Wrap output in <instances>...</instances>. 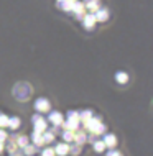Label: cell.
Listing matches in <instances>:
<instances>
[{
    "label": "cell",
    "instance_id": "6da1fadb",
    "mask_svg": "<svg viewBox=\"0 0 153 156\" xmlns=\"http://www.w3.org/2000/svg\"><path fill=\"white\" fill-rule=\"evenodd\" d=\"M82 125L87 132L96 133V135H99V136L105 133V125L100 122V119H96V117H91V119H87L86 122H82Z\"/></svg>",
    "mask_w": 153,
    "mask_h": 156
},
{
    "label": "cell",
    "instance_id": "7a4b0ae2",
    "mask_svg": "<svg viewBox=\"0 0 153 156\" xmlns=\"http://www.w3.org/2000/svg\"><path fill=\"white\" fill-rule=\"evenodd\" d=\"M31 92H33L31 87H30L27 82H18L13 87V95H15L16 100H27V99H30Z\"/></svg>",
    "mask_w": 153,
    "mask_h": 156
},
{
    "label": "cell",
    "instance_id": "3957f363",
    "mask_svg": "<svg viewBox=\"0 0 153 156\" xmlns=\"http://www.w3.org/2000/svg\"><path fill=\"white\" fill-rule=\"evenodd\" d=\"M31 122H33V126H35V132L43 133L45 130H46V120L40 115V113L33 115V117H31Z\"/></svg>",
    "mask_w": 153,
    "mask_h": 156
},
{
    "label": "cell",
    "instance_id": "277c9868",
    "mask_svg": "<svg viewBox=\"0 0 153 156\" xmlns=\"http://www.w3.org/2000/svg\"><path fill=\"white\" fill-rule=\"evenodd\" d=\"M49 108H51V104H49L48 99H45V97H38V99L35 100V110H36L38 113L48 112Z\"/></svg>",
    "mask_w": 153,
    "mask_h": 156
},
{
    "label": "cell",
    "instance_id": "5b68a950",
    "mask_svg": "<svg viewBox=\"0 0 153 156\" xmlns=\"http://www.w3.org/2000/svg\"><path fill=\"white\" fill-rule=\"evenodd\" d=\"M61 125H63V128H64V130H71V132H76V130L79 128L81 122H79L78 119H67V120H63V122H61Z\"/></svg>",
    "mask_w": 153,
    "mask_h": 156
},
{
    "label": "cell",
    "instance_id": "8992f818",
    "mask_svg": "<svg viewBox=\"0 0 153 156\" xmlns=\"http://www.w3.org/2000/svg\"><path fill=\"white\" fill-rule=\"evenodd\" d=\"M102 141H104V145H105V148H115L117 146V138H115V135H112V133H104V138H102Z\"/></svg>",
    "mask_w": 153,
    "mask_h": 156
},
{
    "label": "cell",
    "instance_id": "52a82bcc",
    "mask_svg": "<svg viewBox=\"0 0 153 156\" xmlns=\"http://www.w3.org/2000/svg\"><path fill=\"white\" fill-rule=\"evenodd\" d=\"M82 23H84V27H86V30H92V28L96 27V16H94V13H84V16L82 18Z\"/></svg>",
    "mask_w": 153,
    "mask_h": 156
},
{
    "label": "cell",
    "instance_id": "ba28073f",
    "mask_svg": "<svg viewBox=\"0 0 153 156\" xmlns=\"http://www.w3.org/2000/svg\"><path fill=\"white\" fill-rule=\"evenodd\" d=\"M54 154H58V156H66L67 153H69V145H67L66 141H63V143H58L56 146H54Z\"/></svg>",
    "mask_w": 153,
    "mask_h": 156
},
{
    "label": "cell",
    "instance_id": "9c48e42d",
    "mask_svg": "<svg viewBox=\"0 0 153 156\" xmlns=\"http://www.w3.org/2000/svg\"><path fill=\"white\" fill-rule=\"evenodd\" d=\"M84 10H86V8H84V3H81V2H76L74 0V3H73V8H71V12H73V13L76 15V18H82L84 16Z\"/></svg>",
    "mask_w": 153,
    "mask_h": 156
},
{
    "label": "cell",
    "instance_id": "30bf717a",
    "mask_svg": "<svg viewBox=\"0 0 153 156\" xmlns=\"http://www.w3.org/2000/svg\"><path fill=\"white\" fill-rule=\"evenodd\" d=\"M48 120H49L53 125H61V122L64 120V119H63L61 112H49V115H48Z\"/></svg>",
    "mask_w": 153,
    "mask_h": 156
},
{
    "label": "cell",
    "instance_id": "8fae6325",
    "mask_svg": "<svg viewBox=\"0 0 153 156\" xmlns=\"http://www.w3.org/2000/svg\"><path fill=\"white\" fill-rule=\"evenodd\" d=\"M94 16H96V22H105V20L109 18V12L105 10V8H97L96 10V13H94Z\"/></svg>",
    "mask_w": 153,
    "mask_h": 156
},
{
    "label": "cell",
    "instance_id": "7c38bea8",
    "mask_svg": "<svg viewBox=\"0 0 153 156\" xmlns=\"http://www.w3.org/2000/svg\"><path fill=\"white\" fill-rule=\"evenodd\" d=\"M78 145H84V143H87V133L86 132H74V140Z\"/></svg>",
    "mask_w": 153,
    "mask_h": 156
},
{
    "label": "cell",
    "instance_id": "4fadbf2b",
    "mask_svg": "<svg viewBox=\"0 0 153 156\" xmlns=\"http://www.w3.org/2000/svg\"><path fill=\"white\" fill-rule=\"evenodd\" d=\"M99 7H100L99 0H86V2H84V8H87V10H91V12H96Z\"/></svg>",
    "mask_w": 153,
    "mask_h": 156
},
{
    "label": "cell",
    "instance_id": "5bb4252c",
    "mask_svg": "<svg viewBox=\"0 0 153 156\" xmlns=\"http://www.w3.org/2000/svg\"><path fill=\"white\" fill-rule=\"evenodd\" d=\"M36 151H38V146L36 145H30V143H28L27 146H23V148H22V153L25 156H33Z\"/></svg>",
    "mask_w": 153,
    "mask_h": 156
},
{
    "label": "cell",
    "instance_id": "9a60e30c",
    "mask_svg": "<svg viewBox=\"0 0 153 156\" xmlns=\"http://www.w3.org/2000/svg\"><path fill=\"white\" fill-rule=\"evenodd\" d=\"M31 141H33V145H36V146H43V145H45L43 136H41V133H38V132H33Z\"/></svg>",
    "mask_w": 153,
    "mask_h": 156
},
{
    "label": "cell",
    "instance_id": "2e32d148",
    "mask_svg": "<svg viewBox=\"0 0 153 156\" xmlns=\"http://www.w3.org/2000/svg\"><path fill=\"white\" fill-rule=\"evenodd\" d=\"M73 3H74V0H58V7L63 8V10H71Z\"/></svg>",
    "mask_w": 153,
    "mask_h": 156
},
{
    "label": "cell",
    "instance_id": "e0dca14e",
    "mask_svg": "<svg viewBox=\"0 0 153 156\" xmlns=\"http://www.w3.org/2000/svg\"><path fill=\"white\" fill-rule=\"evenodd\" d=\"M91 117H92V110H81V112H78V119H79L81 123L86 122L87 119H91Z\"/></svg>",
    "mask_w": 153,
    "mask_h": 156
},
{
    "label": "cell",
    "instance_id": "ac0fdd59",
    "mask_svg": "<svg viewBox=\"0 0 153 156\" xmlns=\"http://www.w3.org/2000/svg\"><path fill=\"white\" fill-rule=\"evenodd\" d=\"M15 140H16V146H18V148L22 150L23 146H27V145H28L30 138H28V136H25V135H22V136H16Z\"/></svg>",
    "mask_w": 153,
    "mask_h": 156
},
{
    "label": "cell",
    "instance_id": "d6986e66",
    "mask_svg": "<svg viewBox=\"0 0 153 156\" xmlns=\"http://www.w3.org/2000/svg\"><path fill=\"white\" fill-rule=\"evenodd\" d=\"M115 81L118 84H127L129 82V74L127 73H117L115 74Z\"/></svg>",
    "mask_w": 153,
    "mask_h": 156
},
{
    "label": "cell",
    "instance_id": "ffe728a7",
    "mask_svg": "<svg viewBox=\"0 0 153 156\" xmlns=\"http://www.w3.org/2000/svg\"><path fill=\"white\" fill-rule=\"evenodd\" d=\"M20 123H22V122H20L18 117H12V119H8V123H7V125L10 126L12 130H16V128L20 126Z\"/></svg>",
    "mask_w": 153,
    "mask_h": 156
},
{
    "label": "cell",
    "instance_id": "44dd1931",
    "mask_svg": "<svg viewBox=\"0 0 153 156\" xmlns=\"http://www.w3.org/2000/svg\"><path fill=\"white\" fill-rule=\"evenodd\" d=\"M41 136H43V141L45 143H51V141L54 140V132H46V130H45V132L41 133Z\"/></svg>",
    "mask_w": 153,
    "mask_h": 156
},
{
    "label": "cell",
    "instance_id": "7402d4cb",
    "mask_svg": "<svg viewBox=\"0 0 153 156\" xmlns=\"http://www.w3.org/2000/svg\"><path fill=\"white\" fill-rule=\"evenodd\" d=\"M92 146H94V151H96V153H102V151H104L105 150V145H104V141H94V143H92Z\"/></svg>",
    "mask_w": 153,
    "mask_h": 156
},
{
    "label": "cell",
    "instance_id": "603a6c76",
    "mask_svg": "<svg viewBox=\"0 0 153 156\" xmlns=\"http://www.w3.org/2000/svg\"><path fill=\"white\" fill-rule=\"evenodd\" d=\"M61 135H63V140H64L66 143L74 140V132H71V130H64V132H63Z\"/></svg>",
    "mask_w": 153,
    "mask_h": 156
},
{
    "label": "cell",
    "instance_id": "cb8c5ba5",
    "mask_svg": "<svg viewBox=\"0 0 153 156\" xmlns=\"http://www.w3.org/2000/svg\"><path fill=\"white\" fill-rule=\"evenodd\" d=\"M5 148L8 150V153H13V151H15L16 148H18V146H16V143H15V141H7Z\"/></svg>",
    "mask_w": 153,
    "mask_h": 156
},
{
    "label": "cell",
    "instance_id": "d4e9b609",
    "mask_svg": "<svg viewBox=\"0 0 153 156\" xmlns=\"http://www.w3.org/2000/svg\"><path fill=\"white\" fill-rule=\"evenodd\" d=\"M69 153L71 154H79L81 153V145H78V143H76V145H73V146H69Z\"/></svg>",
    "mask_w": 153,
    "mask_h": 156
},
{
    "label": "cell",
    "instance_id": "484cf974",
    "mask_svg": "<svg viewBox=\"0 0 153 156\" xmlns=\"http://www.w3.org/2000/svg\"><path fill=\"white\" fill-rule=\"evenodd\" d=\"M41 156H56V154H54L53 148H45L43 151H41Z\"/></svg>",
    "mask_w": 153,
    "mask_h": 156
},
{
    "label": "cell",
    "instance_id": "4316f807",
    "mask_svg": "<svg viewBox=\"0 0 153 156\" xmlns=\"http://www.w3.org/2000/svg\"><path fill=\"white\" fill-rule=\"evenodd\" d=\"M7 123H8V117H5L0 112V126H7Z\"/></svg>",
    "mask_w": 153,
    "mask_h": 156
},
{
    "label": "cell",
    "instance_id": "83f0119b",
    "mask_svg": "<svg viewBox=\"0 0 153 156\" xmlns=\"http://www.w3.org/2000/svg\"><path fill=\"white\" fill-rule=\"evenodd\" d=\"M107 156H124V154H122L118 150H115V148H110L109 153H107Z\"/></svg>",
    "mask_w": 153,
    "mask_h": 156
},
{
    "label": "cell",
    "instance_id": "f1b7e54d",
    "mask_svg": "<svg viewBox=\"0 0 153 156\" xmlns=\"http://www.w3.org/2000/svg\"><path fill=\"white\" fill-rule=\"evenodd\" d=\"M7 138H8V135L5 133V130H2V128H0V141L3 143V141L7 140Z\"/></svg>",
    "mask_w": 153,
    "mask_h": 156
},
{
    "label": "cell",
    "instance_id": "f546056e",
    "mask_svg": "<svg viewBox=\"0 0 153 156\" xmlns=\"http://www.w3.org/2000/svg\"><path fill=\"white\" fill-rule=\"evenodd\" d=\"M67 119H78V112L69 110V112H67ZM78 120H79V119H78Z\"/></svg>",
    "mask_w": 153,
    "mask_h": 156
},
{
    "label": "cell",
    "instance_id": "4dcf8cb0",
    "mask_svg": "<svg viewBox=\"0 0 153 156\" xmlns=\"http://www.w3.org/2000/svg\"><path fill=\"white\" fill-rule=\"evenodd\" d=\"M2 151H3V143L0 141V153H2Z\"/></svg>",
    "mask_w": 153,
    "mask_h": 156
}]
</instances>
